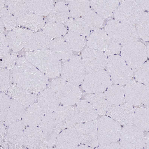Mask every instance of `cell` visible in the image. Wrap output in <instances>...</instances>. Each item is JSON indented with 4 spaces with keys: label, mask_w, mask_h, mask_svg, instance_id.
<instances>
[{
    "label": "cell",
    "mask_w": 149,
    "mask_h": 149,
    "mask_svg": "<svg viewBox=\"0 0 149 149\" xmlns=\"http://www.w3.org/2000/svg\"><path fill=\"white\" fill-rule=\"evenodd\" d=\"M12 73L15 84L36 94L45 89L49 83L48 77L23 58L18 59Z\"/></svg>",
    "instance_id": "cell-1"
},
{
    "label": "cell",
    "mask_w": 149,
    "mask_h": 149,
    "mask_svg": "<svg viewBox=\"0 0 149 149\" xmlns=\"http://www.w3.org/2000/svg\"><path fill=\"white\" fill-rule=\"evenodd\" d=\"M26 58L48 77L55 78L61 73V61L50 50L44 49L27 52Z\"/></svg>",
    "instance_id": "cell-2"
},
{
    "label": "cell",
    "mask_w": 149,
    "mask_h": 149,
    "mask_svg": "<svg viewBox=\"0 0 149 149\" xmlns=\"http://www.w3.org/2000/svg\"><path fill=\"white\" fill-rule=\"evenodd\" d=\"M105 31L114 41L124 46L136 42L139 36L134 26L116 20L108 21L105 26Z\"/></svg>",
    "instance_id": "cell-3"
},
{
    "label": "cell",
    "mask_w": 149,
    "mask_h": 149,
    "mask_svg": "<svg viewBox=\"0 0 149 149\" xmlns=\"http://www.w3.org/2000/svg\"><path fill=\"white\" fill-rule=\"evenodd\" d=\"M50 85L63 104L72 106L78 102L82 97V92L78 86L62 78L54 80Z\"/></svg>",
    "instance_id": "cell-4"
},
{
    "label": "cell",
    "mask_w": 149,
    "mask_h": 149,
    "mask_svg": "<svg viewBox=\"0 0 149 149\" xmlns=\"http://www.w3.org/2000/svg\"><path fill=\"white\" fill-rule=\"evenodd\" d=\"M106 67L107 72L115 84L124 85L132 79L133 72L120 56H111L108 59Z\"/></svg>",
    "instance_id": "cell-5"
},
{
    "label": "cell",
    "mask_w": 149,
    "mask_h": 149,
    "mask_svg": "<svg viewBox=\"0 0 149 149\" xmlns=\"http://www.w3.org/2000/svg\"><path fill=\"white\" fill-rule=\"evenodd\" d=\"M121 57L135 72L144 63L148 55L146 46L141 42H134L124 46L120 49Z\"/></svg>",
    "instance_id": "cell-6"
},
{
    "label": "cell",
    "mask_w": 149,
    "mask_h": 149,
    "mask_svg": "<svg viewBox=\"0 0 149 149\" xmlns=\"http://www.w3.org/2000/svg\"><path fill=\"white\" fill-rule=\"evenodd\" d=\"M120 4L114 13L116 20L134 26L139 22L143 10L135 1H120Z\"/></svg>",
    "instance_id": "cell-7"
},
{
    "label": "cell",
    "mask_w": 149,
    "mask_h": 149,
    "mask_svg": "<svg viewBox=\"0 0 149 149\" xmlns=\"http://www.w3.org/2000/svg\"><path fill=\"white\" fill-rule=\"evenodd\" d=\"M62 78L78 86L83 83L86 71L82 58L76 55L65 62L62 67L61 73Z\"/></svg>",
    "instance_id": "cell-8"
},
{
    "label": "cell",
    "mask_w": 149,
    "mask_h": 149,
    "mask_svg": "<svg viewBox=\"0 0 149 149\" xmlns=\"http://www.w3.org/2000/svg\"><path fill=\"white\" fill-rule=\"evenodd\" d=\"M87 44L90 48L101 51L106 55H114L121 49L120 45L114 41L106 31L102 29L92 33L88 38Z\"/></svg>",
    "instance_id": "cell-9"
},
{
    "label": "cell",
    "mask_w": 149,
    "mask_h": 149,
    "mask_svg": "<svg viewBox=\"0 0 149 149\" xmlns=\"http://www.w3.org/2000/svg\"><path fill=\"white\" fill-rule=\"evenodd\" d=\"M82 84L84 90L90 94L102 92L112 83L107 71L103 70L87 74Z\"/></svg>",
    "instance_id": "cell-10"
},
{
    "label": "cell",
    "mask_w": 149,
    "mask_h": 149,
    "mask_svg": "<svg viewBox=\"0 0 149 149\" xmlns=\"http://www.w3.org/2000/svg\"><path fill=\"white\" fill-rule=\"evenodd\" d=\"M82 61L88 73L103 70L106 67L108 59L104 53L92 48L85 49L82 53Z\"/></svg>",
    "instance_id": "cell-11"
},
{
    "label": "cell",
    "mask_w": 149,
    "mask_h": 149,
    "mask_svg": "<svg viewBox=\"0 0 149 149\" xmlns=\"http://www.w3.org/2000/svg\"><path fill=\"white\" fill-rule=\"evenodd\" d=\"M124 92L125 101L132 106L140 105L149 98V87L134 79L126 84Z\"/></svg>",
    "instance_id": "cell-12"
},
{
    "label": "cell",
    "mask_w": 149,
    "mask_h": 149,
    "mask_svg": "<svg viewBox=\"0 0 149 149\" xmlns=\"http://www.w3.org/2000/svg\"><path fill=\"white\" fill-rule=\"evenodd\" d=\"M79 137L80 143L92 148L98 146L97 120L77 123L74 127Z\"/></svg>",
    "instance_id": "cell-13"
},
{
    "label": "cell",
    "mask_w": 149,
    "mask_h": 149,
    "mask_svg": "<svg viewBox=\"0 0 149 149\" xmlns=\"http://www.w3.org/2000/svg\"><path fill=\"white\" fill-rule=\"evenodd\" d=\"M38 127L43 133L48 147L55 146L62 130L56 122L53 113L45 114Z\"/></svg>",
    "instance_id": "cell-14"
},
{
    "label": "cell",
    "mask_w": 149,
    "mask_h": 149,
    "mask_svg": "<svg viewBox=\"0 0 149 149\" xmlns=\"http://www.w3.org/2000/svg\"><path fill=\"white\" fill-rule=\"evenodd\" d=\"M23 141L24 147L29 149H47L48 146L44 135L38 126L26 128Z\"/></svg>",
    "instance_id": "cell-15"
},
{
    "label": "cell",
    "mask_w": 149,
    "mask_h": 149,
    "mask_svg": "<svg viewBox=\"0 0 149 149\" xmlns=\"http://www.w3.org/2000/svg\"><path fill=\"white\" fill-rule=\"evenodd\" d=\"M135 109L133 106L128 103L111 107L106 115L123 126L132 125Z\"/></svg>",
    "instance_id": "cell-16"
},
{
    "label": "cell",
    "mask_w": 149,
    "mask_h": 149,
    "mask_svg": "<svg viewBox=\"0 0 149 149\" xmlns=\"http://www.w3.org/2000/svg\"><path fill=\"white\" fill-rule=\"evenodd\" d=\"M25 126L21 120L11 123L8 127L6 136L8 149H23V137Z\"/></svg>",
    "instance_id": "cell-17"
},
{
    "label": "cell",
    "mask_w": 149,
    "mask_h": 149,
    "mask_svg": "<svg viewBox=\"0 0 149 149\" xmlns=\"http://www.w3.org/2000/svg\"><path fill=\"white\" fill-rule=\"evenodd\" d=\"M53 113L62 130L74 127L76 124L75 108L72 106L60 105Z\"/></svg>",
    "instance_id": "cell-18"
},
{
    "label": "cell",
    "mask_w": 149,
    "mask_h": 149,
    "mask_svg": "<svg viewBox=\"0 0 149 149\" xmlns=\"http://www.w3.org/2000/svg\"><path fill=\"white\" fill-rule=\"evenodd\" d=\"M33 33L31 31L19 28L11 30L7 37L10 49L15 52L21 50Z\"/></svg>",
    "instance_id": "cell-19"
},
{
    "label": "cell",
    "mask_w": 149,
    "mask_h": 149,
    "mask_svg": "<svg viewBox=\"0 0 149 149\" xmlns=\"http://www.w3.org/2000/svg\"><path fill=\"white\" fill-rule=\"evenodd\" d=\"M38 104L44 113H53L60 105L56 94L51 89H45L39 95Z\"/></svg>",
    "instance_id": "cell-20"
},
{
    "label": "cell",
    "mask_w": 149,
    "mask_h": 149,
    "mask_svg": "<svg viewBox=\"0 0 149 149\" xmlns=\"http://www.w3.org/2000/svg\"><path fill=\"white\" fill-rule=\"evenodd\" d=\"M80 142L74 127L65 129L60 132L57 139L56 149H76Z\"/></svg>",
    "instance_id": "cell-21"
},
{
    "label": "cell",
    "mask_w": 149,
    "mask_h": 149,
    "mask_svg": "<svg viewBox=\"0 0 149 149\" xmlns=\"http://www.w3.org/2000/svg\"><path fill=\"white\" fill-rule=\"evenodd\" d=\"M8 95L20 104L28 107L36 102L37 94L18 85L12 84L7 91Z\"/></svg>",
    "instance_id": "cell-22"
},
{
    "label": "cell",
    "mask_w": 149,
    "mask_h": 149,
    "mask_svg": "<svg viewBox=\"0 0 149 149\" xmlns=\"http://www.w3.org/2000/svg\"><path fill=\"white\" fill-rule=\"evenodd\" d=\"M77 123L96 120L99 114L93 106L86 100L80 101L75 108Z\"/></svg>",
    "instance_id": "cell-23"
},
{
    "label": "cell",
    "mask_w": 149,
    "mask_h": 149,
    "mask_svg": "<svg viewBox=\"0 0 149 149\" xmlns=\"http://www.w3.org/2000/svg\"><path fill=\"white\" fill-rule=\"evenodd\" d=\"M50 48L59 60L63 62L68 61L73 56V50L62 37L52 40Z\"/></svg>",
    "instance_id": "cell-24"
},
{
    "label": "cell",
    "mask_w": 149,
    "mask_h": 149,
    "mask_svg": "<svg viewBox=\"0 0 149 149\" xmlns=\"http://www.w3.org/2000/svg\"><path fill=\"white\" fill-rule=\"evenodd\" d=\"M44 113L38 103H34L26 108L21 119L26 127L37 126L41 121Z\"/></svg>",
    "instance_id": "cell-25"
},
{
    "label": "cell",
    "mask_w": 149,
    "mask_h": 149,
    "mask_svg": "<svg viewBox=\"0 0 149 149\" xmlns=\"http://www.w3.org/2000/svg\"><path fill=\"white\" fill-rule=\"evenodd\" d=\"M120 1L109 0H92L90 1V5L103 19L113 15L119 5Z\"/></svg>",
    "instance_id": "cell-26"
},
{
    "label": "cell",
    "mask_w": 149,
    "mask_h": 149,
    "mask_svg": "<svg viewBox=\"0 0 149 149\" xmlns=\"http://www.w3.org/2000/svg\"><path fill=\"white\" fill-rule=\"evenodd\" d=\"M51 38L43 33H33L25 44L24 49L28 52L50 48Z\"/></svg>",
    "instance_id": "cell-27"
},
{
    "label": "cell",
    "mask_w": 149,
    "mask_h": 149,
    "mask_svg": "<svg viewBox=\"0 0 149 149\" xmlns=\"http://www.w3.org/2000/svg\"><path fill=\"white\" fill-rule=\"evenodd\" d=\"M85 99L100 115L106 114L110 107L105 94L102 92L88 94Z\"/></svg>",
    "instance_id": "cell-28"
},
{
    "label": "cell",
    "mask_w": 149,
    "mask_h": 149,
    "mask_svg": "<svg viewBox=\"0 0 149 149\" xmlns=\"http://www.w3.org/2000/svg\"><path fill=\"white\" fill-rule=\"evenodd\" d=\"M26 107L12 98L7 111L4 123L8 127L11 123L21 120Z\"/></svg>",
    "instance_id": "cell-29"
},
{
    "label": "cell",
    "mask_w": 149,
    "mask_h": 149,
    "mask_svg": "<svg viewBox=\"0 0 149 149\" xmlns=\"http://www.w3.org/2000/svg\"><path fill=\"white\" fill-rule=\"evenodd\" d=\"M29 10L37 15H49L53 7V1H25Z\"/></svg>",
    "instance_id": "cell-30"
},
{
    "label": "cell",
    "mask_w": 149,
    "mask_h": 149,
    "mask_svg": "<svg viewBox=\"0 0 149 149\" xmlns=\"http://www.w3.org/2000/svg\"><path fill=\"white\" fill-rule=\"evenodd\" d=\"M18 26L26 27L33 30H37L43 28L45 25L43 18L33 13H28L18 18Z\"/></svg>",
    "instance_id": "cell-31"
},
{
    "label": "cell",
    "mask_w": 149,
    "mask_h": 149,
    "mask_svg": "<svg viewBox=\"0 0 149 149\" xmlns=\"http://www.w3.org/2000/svg\"><path fill=\"white\" fill-rule=\"evenodd\" d=\"M105 95L111 107L122 104L125 101L124 88L121 85H112L107 89Z\"/></svg>",
    "instance_id": "cell-32"
},
{
    "label": "cell",
    "mask_w": 149,
    "mask_h": 149,
    "mask_svg": "<svg viewBox=\"0 0 149 149\" xmlns=\"http://www.w3.org/2000/svg\"><path fill=\"white\" fill-rule=\"evenodd\" d=\"M70 16L67 6L64 3L59 2L54 6L48 15L50 22L62 23L68 20Z\"/></svg>",
    "instance_id": "cell-33"
},
{
    "label": "cell",
    "mask_w": 149,
    "mask_h": 149,
    "mask_svg": "<svg viewBox=\"0 0 149 149\" xmlns=\"http://www.w3.org/2000/svg\"><path fill=\"white\" fill-rule=\"evenodd\" d=\"M90 2L76 0L70 2L68 5L70 16L72 18L84 17L91 10Z\"/></svg>",
    "instance_id": "cell-34"
},
{
    "label": "cell",
    "mask_w": 149,
    "mask_h": 149,
    "mask_svg": "<svg viewBox=\"0 0 149 149\" xmlns=\"http://www.w3.org/2000/svg\"><path fill=\"white\" fill-rule=\"evenodd\" d=\"M149 108L141 107L135 110L133 123L142 131L149 130Z\"/></svg>",
    "instance_id": "cell-35"
},
{
    "label": "cell",
    "mask_w": 149,
    "mask_h": 149,
    "mask_svg": "<svg viewBox=\"0 0 149 149\" xmlns=\"http://www.w3.org/2000/svg\"><path fill=\"white\" fill-rule=\"evenodd\" d=\"M66 24L71 31L83 36L88 35L90 29L84 19L82 18H71L66 22Z\"/></svg>",
    "instance_id": "cell-36"
},
{
    "label": "cell",
    "mask_w": 149,
    "mask_h": 149,
    "mask_svg": "<svg viewBox=\"0 0 149 149\" xmlns=\"http://www.w3.org/2000/svg\"><path fill=\"white\" fill-rule=\"evenodd\" d=\"M121 149H149V139L145 137L137 140L127 138L121 133L119 139Z\"/></svg>",
    "instance_id": "cell-37"
},
{
    "label": "cell",
    "mask_w": 149,
    "mask_h": 149,
    "mask_svg": "<svg viewBox=\"0 0 149 149\" xmlns=\"http://www.w3.org/2000/svg\"><path fill=\"white\" fill-rule=\"evenodd\" d=\"M6 6L15 18H19L27 14L29 10L25 1H6Z\"/></svg>",
    "instance_id": "cell-38"
},
{
    "label": "cell",
    "mask_w": 149,
    "mask_h": 149,
    "mask_svg": "<svg viewBox=\"0 0 149 149\" xmlns=\"http://www.w3.org/2000/svg\"><path fill=\"white\" fill-rule=\"evenodd\" d=\"M43 33L50 38H55L64 36L66 32L65 26L62 23L50 22L42 29Z\"/></svg>",
    "instance_id": "cell-39"
},
{
    "label": "cell",
    "mask_w": 149,
    "mask_h": 149,
    "mask_svg": "<svg viewBox=\"0 0 149 149\" xmlns=\"http://www.w3.org/2000/svg\"><path fill=\"white\" fill-rule=\"evenodd\" d=\"M73 51L78 52L82 50L86 44L84 36L73 32L68 33L64 38Z\"/></svg>",
    "instance_id": "cell-40"
},
{
    "label": "cell",
    "mask_w": 149,
    "mask_h": 149,
    "mask_svg": "<svg viewBox=\"0 0 149 149\" xmlns=\"http://www.w3.org/2000/svg\"><path fill=\"white\" fill-rule=\"evenodd\" d=\"M97 130L101 131H121L120 125L110 117L104 116L97 120Z\"/></svg>",
    "instance_id": "cell-41"
},
{
    "label": "cell",
    "mask_w": 149,
    "mask_h": 149,
    "mask_svg": "<svg viewBox=\"0 0 149 149\" xmlns=\"http://www.w3.org/2000/svg\"><path fill=\"white\" fill-rule=\"evenodd\" d=\"M149 14L144 12L135 27L138 35L146 42L149 41Z\"/></svg>",
    "instance_id": "cell-42"
},
{
    "label": "cell",
    "mask_w": 149,
    "mask_h": 149,
    "mask_svg": "<svg viewBox=\"0 0 149 149\" xmlns=\"http://www.w3.org/2000/svg\"><path fill=\"white\" fill-rule=\"evenodd\" d=\"M84 19L90 29L94 31L98 30L103 23V19L97 13L90 10L84 17Z\"/></svg>",
    "instance_id": "cell-43"
},
{
    "label": "cell",
    "mask_w": 149,
    "mask_h": 149,
    "mask_svg": "<svg viewBox=\"0 0 149 149\" xmlns=\"http://www.w3.org/2000/svg\"><path fill=\"white\" fill-rule=\"evenodd\" d=\"M121 131H101L97 130L98 143L99 144L117 143L119 140Z\"/></svg>",
    "instance_id": "cell-44"
},
{
    "label": "cell",
    "mask_w": 149,
    "mask_h": 149,
    "mask_svg": "<svg viewBox=\"0 0 149 149\" xmlns=\"http://www.w3.org/2000/svg\"><path fill=\"white\" fill-rule=\"evenodd\" d=\"M1 22L3 24L5 28L8 30L15 28L17 24V20L7 8L1 10Z\"/></svg>",
    "instance_id": "cell-45"
},
{
    "label": "cell",
    "mask_w": 149,
    "mask_h": 149,
    "mask_svg": "<svg viewBox=\"0 0 149 149\" xmlns=\"http://www.w3.org/2000/svg\"><path fill=\"white\" fill-rule=\"evenodd\" d=\"M121 133L126 137L137 140H141L145 138L143 131L137 127L132 125L125 126L121 129Z\"/></svg>",
    "instance_id": "cell-46"
},
{
    "label": "cell",
    "mask_w": 149,
    "mask_h": 149,
    "mask_svg": "<svg viewBox=\"0 0 149 149\" xmlns=\"http://www.w3.org/2000/svg\"><path fill=\"white\" fill-rule=\"evenodd\" d=\"M149 61L144 63L136 72L134 77L136 80L149 87Z\"/></svg>",
    "instance_id": "cell-47"
},
{
    "label": "cell",
    "mask_w": 149,
    "mask_h": 149,
    "mask_svg": "<svg viewBox=\"0 0 149 149\" xmlns=\"http://www.w3.org/2000/svg\"><path fill=\"white\" fill-rule=\"evenodd\" d=\"M13 82L12 72L9 70L1 68V91H8L12 85Z\"/></svg>",
    "instance_id": "cell-48"
},
{
    "label": "cell",
    "mask_w": 149,
    "mask_h": 149,
    "mask_svg": "<svg viewBox=\"0 0 149 149\" xmlns=\"http://www.w3.org/2000/svg\"><path fill=\"white\" fill-rule=\"evenodd\" d=\"M18 57L17 53H9L4 57L1 58V68L8 70L13 69L19 59Z\"/></svg>",
    "instance_id": "cell-49"
},
{
    "label": "cell",
    "mask_w": 149,
    "mask_h": 149,
    "mask_svg": "<svg viewBox=\"0 0 149 149\" xmlns=\"http://www.w3.org/2000/svg\"><path fill=\"white\" fill-rule=\"evenodd\" d=\"M10 97L4 92L1 93V122L5 121L7 113L10 105Z\"/></svg>",
    "instance_id": "cell-50"
},
{
    "label": "cell",
    "mask_w": 149,
    "mask_h": 149,
    "mask_svg": "<svg viewBox=\"0 0 149 149\" xmlns=\"http://www.w3.org/2000/svg\"><path fill=\"white\" fill-rule=\"evenodd\" d=\"M10 49L7 37L1 33V58L4 57L9 53Z\"/></svg>",
    "instance_id": "cell-51"
},
{
    "label": "cell",
    "mask_w": 149,
    "mask_h": 149,
    "mask_svg": "<svg viewBox=\"0 0 149 149\" xmlns=\"http://www.w3.org/2000/svg\"><path fill=\"white\" fill-rule=\"evenodd\" d=\"M1 149H8V146L6 140V126L4 122H1Z\"/></svg>",
    "instance_id": "cell-52"
},
{
    "label": "cell",
    "mask_w": 149,
    "mask_h": 149,
    "mask_svg": "<svg viewBox=\"0 0 149 149\" xmlns=\"http://www.w3.org/2000/svg\"><path fill=\"white\" fill-rule=\"evenodd\" d=\"M98 149H121L120 145L117 143L100 144Z\"/></svg>",
    "instance_id": "cell-53"
},
{
    "label": "cell",
    "mask_w": 149,
    "mask_h": 149,
    "mask_svg": "<svg viewBox=\"0 0 149 149\" xmlns=\"http://www.w3.org/2000/svg\"><path fill=\"white\" fill-rule=\"evenodd\" d=\"M137 3L143 10H149V1H135Z\"/></svg>",
    "instance_id": "cell-54"
},
{
    "label": "cell",
    "mask_w": 149,
    "mask_h": 149,
    "mask_svg": "<svg viewBox=\"0 0 149 149\" xmlns=\"http://www.w3.org/2000/svg\"><path fill=\"white\" fill-rule=\"evenodd\" d=\"M76 149H92V148L87 145L82 144L78 146Z\"/></svg>",
    "instance_id": "cell-55"
},
{
    "label": "cell",
    "mask_w": 149,
    "mask_h": 149,
    "mask_svg": "<svg viewBox=\"0 0 149 149\" xmlns=\"http://www.w3.org/2000/svg\"><path fill=\"white\" fill-rule=\"evenodd\" d=\"M6 6V1H1V10L4 8V7Z\"/></svg>",
    "instance_id": "cell-56"
},
{
    "label": "cell",
    "mask_w": 149,
    "mask_h": 149,
    "mask_svg": "<svg viewBox=\"0 0 149 149\" xmlns=\"http://www.w3.org/2000/svg\"><path fill=\"white\" fill-rule=\"evenodd\" d=\"M5 29L3 24L2 22H1V33H2L4 32Z\"/></svg>",
    "instance_id": "cell-57"
},
{
    "label": "cell",
    "mask_w": 149,
    "mask_h": 149,
    "mask_svg": "<svg viewBox=\"0 0 149 149\" xmlns=\"http://www.w3.org/2000/svg\"><path fill=\"white\" fill-rule=\"evenodd\" d=\"M146 49H147V52L148 56L149 58V44L147 46V47L146 48Z\"/></svg>",
    "instance_id": "cell-58"
},
{
    "label": "cell",
    "mask_w": 149,
    "mask_h": 149,
    "mask_svg": "<svg viewBox=\"0 0 149 149\" xmlns=\"http://www.w3.org/2000/svg\"><path fill=\"white\" fill-rule=\"evenodd\" d=\"M146 138H147L148 139H149V133L147 134L146 136Z\"/></svg>",
    "instance_id": "cell-59"
}]
</instances>
